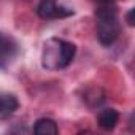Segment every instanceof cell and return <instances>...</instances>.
<instances>
[{
    "label": "cell",
    "mask_w": 135,
    "mask_h": 135,
    "mask_svg": "<svg viewBox=\"0 0 135 135\" xmlns=\"http://www.w3.org/2000/svg\"><path fill=\"white\" fill-rule=\"evenodd\" d=\"M107 94L100 86H88L83 92V102L89 108H99L105 103Z\"/></svg>",
    "instance_id": "cell-5"
},
{
    "label": "cell",
    "mask_w": 135,
    "mask_h": 135,
    "mask_svg": "<svg viewBox=\"0 0 135 135\" xmlns=\"http://www.w3.org/2000/svg\"><path fill=\"white\" fill-rule=\"evenodd\" d=\"M76 54V46L72 41L52 37L45 41L41 49V67L49 72L67 69Z\"/></svg>",
    "instance_id": "cell-1"
},
{
    "label": "cell",
    "mask_w": 135,
    "mask_h": 135,
    "mask_svg": "<svg viewBox=\"0 0 135 135\" xmlns=\"http://www.w3.org/2000/svg\"><path fill=\"white\" fill-rule=\"evenodd\" d=\"M37 15L41 19H62L73 16L75 11L65 5H60L57 0H41L37 7Z\"/></svg>",
    "instance_id": "cell-3"
},
{
    "label": "cell",
    "mask_w": 135,
    "mask_h": 135,
    "mask_svg": "<svg viewBox=\"0 0 135 135\" xmlns=\"http://www.w3.org/2000/svg\"><path fill=\"white\" fill-rule=\"evenodd\" d=\"M126 21H127L129 26H133V24H135V22H133V10H129V13L126 15Z\"/></svg>",
    "instance_id": "cell-9"
},
{
    "label": "cell",
    "mask_w": 135,
    "mask_h": 135,
    "mask_svg": "<svg viewBox=\"0 0 135 135\" xmlns=\"http://www.w3.org/2000/svg\"><path fill=\"white\" fill-rule=\"evenodd\" d=\"M95 3H99V5H107V3H113L114 0H94Z\"/></svg>",
    "instance_id": "cell-10"
},
{
    "label": "cell",
    "mask_w": 135,
    "mask_h": 135,
    "mask_svg": "<svg viewBox=\"0 0 135 135\" xmlns=\"http://www.w3.org/2000/svg\"><path fill=\"white\" fill-rule=\"evenodd\" d=\"M119 121V113L114 108H103L97 114V124L103 130H113Z\"/></svg>",
    "instance_id": "cell-6"
},
{
    "label": "cell",
    "mask_w": 135,
    "mask_h": 135,
    "mask_svg": "<svg viewBox=\"0 0 135 135\" xmlns=\"http://www.w3.org/2000/svg\"><path fill=\"white\" fill-rule=\"evenodd\" d=\"M33 132L37 135H56V133H59V127H57L56 121H52L49 118H40L33 126Z\"/></svg>",
    "instance_id": "cell-8"
},
{
    "label": "cell",
    "mask_w": 135,
    "mask_h": 135,
    "mask_svg": "<svg viewBox=\"0 0 135 135\" xmlns=\"http://www.w3.org/2000/svg\"><path fill=\"white\" fill-rule=\"evenodd\" d=\"M95 32H97V38L100 41V45L103 46H111L121 32V26H119V15H118V8L113 3H107V5H99V8L95 10Z\"/></svg>",
    "instance_id": "cell-2"
},
{
    "label": "cell",
    "mask_w": 135,
    "mask_h": 135,
    "mask_svg": "<svg viewBox=\"0 0 135 135\" xmlns=\"http://www.w3.org/2000/svg\"><path fill=\"white\" fill-rule=\"evenodd\" d=\"M19 108V102L13 94H0V119L10 118Z\"/></svg>",
    "instance_id": "cell-7"
},
{
    "label": "cell",
    "mask_w": 135,
    "mask_h": 135,
    "mask_svg": "<svg viewBox=\"0 0 135 135\" xmlns=\"http://www.w3.org/2000/svg\"><path fill=\"white\" fill-rule=\"evenodd\" d=\"M18 54H19L18 41L11 35L0 32V69H7L16 59Z\"/></svg>",
    "instance_id": "cell-4"
}]
</instances>
